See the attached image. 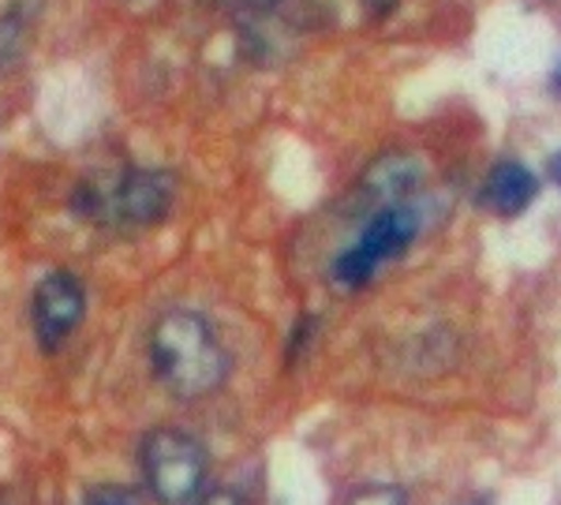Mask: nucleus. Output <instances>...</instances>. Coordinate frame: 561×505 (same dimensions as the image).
<instances>
[{
    "label": "nucleus",
    "mask_w": 561,
    "mask_h": 505,
    "mask_svg": "<svg viewBox=\"0 0 561 505\" xmlns=\"http://www.w3.org/2000/svg\"><path fill=\"white\" fill-rule=\"evenodd\" d=\"M153 378L180 401H198L229 378V352L198 311L173 308L150 330Z\"/></svg>",
    "instance_id": "nucleus-1"
},
{
    "label": "nucleus",
    "mask_w": 561,
    "mask_h": 505,
    "mask_svg": "<svg viewBox=\"0 0 561 505\" xmlns=\"http://www.w3.org/2000/svg\"><path fill=\"white\" fill-rule=\"evenodd\" d=\"M176 176L165 169H124L113 180L83 184L76 192V210L113 229H150L173 210Z\"/></svg>",
    "instance_id": "nucleus-2"
},
{
    "label": "nucleus",
    "mask_w": 561,
    "mask_h": 505,
    "mask_svg": "<svg viewBox=\"0 0 561 505\" xmlns=\"http://www.w3.org/2000/svg\"><path fill=\"white\" fill-rule=\"evenodd\" d=\"M139 461H142V475H147L150 494L161 505H195V498L203 494L210 457H206L203 441L195 435H187V431H176V427L150 431V435L142 438Z\"/></svg>",
    "instance_id": "nucleus-3"
},
{
    "label": "nucleus",
    "mask_w": 561,
    "mask_h": 505,
    "mask_svg": "<svg viewBox=\"0 0 561 505\" xmlns=\"http://www.w3.org/2000/svg\"><path fill=\"white\" fill-rule=\"evenodd\" d=\"M415 237H420V214H415V206L409 203L378 206L375 218L356 237V243L333 259V282L345 288L367 285L389 259L404 255Z\"/></svg>",
    "instance_id": "nucleus-4"
},
{
    "label": "nucleus",
    "mask_w": 561,
    "mask_h": 505,
    "mask_svg": "<svg viewBox=\"0 0 561 505\" xmlns=\"http://www.w3.org/2000/svg\"><path fill=\"white\" fill-rule=\"evenodd\" d=\"M83 314H87V288L68 269H53L34 288L31 322H34V337H38V345L45 352H57L65 345L71 333L79 330Z\"/></svg>",
    "instance_id": "nucleus-5"
},
{
    "label": "nucleus",
    "mask_w": 561,
    "mask_h": 505,
    "mask_svg": "<svg viewBox=\"0 0 561 505\" xmlns=\"http://www.w3.org/2000/svg\"><path fill=\"white\" fill-rule=\"evenodd\" d=\"M536 195H539V180L531 176L528 165H520V161H497L483 180L479 206H486L497 218H517V214L528 210Z\"/></svg>",
    "instance_id": "nucleus-6"
},
{
    "label": "nucleus",
    "mask_w": 561,
    "mask_h": 505,
    "mask_svg": "<svg viewBox=\"0 0 561 505\" xmlns=\"http://www.w3.org/2000/svg\"><path fill=\"white\" fill-rule=\"evenodd\" d=\"M45 0H12L0 12V71L15 68L26 57L34 42V31L42 23Z\"/></svg>",
    "instance_id": "nucleus-7"
},
{
    "label": "nucleus",
    "mask_w": 561,
    "mask_h": 505,
    "mask_svg": "<svg viewBox=\"0 0 561 505\" xmlns=\"http://www.w3.org/2000/svg\"><path fill=\"white\" fill-rule=\"evenodd\" d=\"M79 505H139V498H135L128 486L102 483V486H90Z\"/></svg>",
    "instance_id": "nucleus-8"
},
{
    "label": "nucleus",
    "mask_w": 561,
    "mask_h": 505,
    "mask_svg": "<svg viewBox=\"0 0 561 505\" xmlns=\"http://www.w3.org/2000/svg\"><path fill=\"white\" fill-rule=\"evenodd\" d=\"M348 505H409V502H404V494L397 486H367V491L352 494Z\"/></svg>",
    "instance_id": "nucleus-9"
},
{
    "label": "nucleus",
    "mask_w": 561,
    "mask_h": 505,
    "mask_svg": "<svg viewBox=\"0 0 561 505\" xmlns=\"http://www.w3.org/2000/svg\"><path fill=\"white\" fill-rule=\"evenodd\" d=\"M195 505H248V498L243 494H237V491H210V494H198L195 498Z\"/></svg>",
    "instance_id": "nucleus-10"
},
{
    "label": "nucleus",
    "mask_w": 561,
    "mask_h": 505,
    "mask_svg": "<svg viewBox=\"0 0 561 505\" xmlns=\"http://www.w3.org/2000/svg\"><path fill=\"white\" fill-rule=\"evenodd\" d=\"M210 4H229V8H266L274 0H210Z\"/></svg>",
    "instance_id": "nucleus-11"
},
{
    "label": "nucleus",
    "mask_w": 561,
    "mask_h": 505,
    "mask_svg": "<svg viewBox=\"0 0 561 505\" xmlns=\"http://www.w3.org/2000/svg\"><path fill=\"white\" fill-rule=\"evenodd\" d=\"M367 4H370V12H375V15H389L397 8V0H367Z\"/></svg>",
    "instance_id": "nucleus-12"
},
{
    "label": "nucleus",
    "mask_w": 561,
    "mask_h": 505,
    "mask_svg": "<svg viewBox=\"0 0 561 505\" xmlns=\"http://www.w3.org/2000/svg\"><path fill=\"white\" fill-rule=\"evenodd\" d=\"M550 180H554V184L561 187V150L554 158H550Z\"/></svg>",
    "instance_id": "nucleus-13"
},
{
    "label": "nucleus",
    "mask_w": 561,
    "mask_h": 505,
    "mask_svg": "<svg viewBox=\"0 0 561 505\" xmlns=\"http://www.w3.org/2000/svg\"><path fill=\"white\" fill-rule=\"evenodd\" d=\"M554 87L561 90V65H558V71H554Z\"/></svg>",
    "instance_id": "nucleus-14"
}]
</instances>
